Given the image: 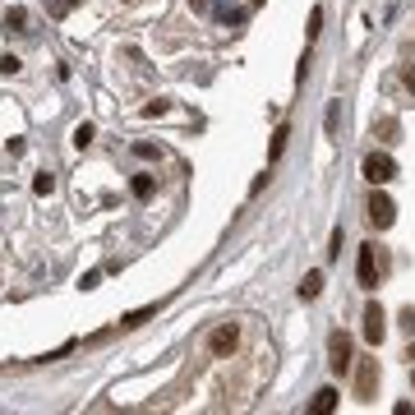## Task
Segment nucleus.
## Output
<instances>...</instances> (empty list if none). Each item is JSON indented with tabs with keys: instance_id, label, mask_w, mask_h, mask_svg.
Here are the masks:
<instances>
[{
	"instance_id": "dca6fc26",
	"label": "nucleus",
	"mask_w": 415,
	"mask_h": 415,
	"mask_svg": "<svg viewBox=\"0 0 415 415\" xmlns=\"http://www.w3.org/2000/svg\"><path fill=\"white\" fill-rule=\"evenodd\" d=\"M0 69H5V74H19L24 65H19V56H0Z\"/></svg>"
},
{
	"instance_id": "9d476101",
	"label": "nucleus",
	"mask_w": 415,
	"mask_h": 415,
	"mask_svg": "<svg viewBox=\"0 0 415 415\" xmlns=\"http://www.w3.org/2000/svg\"><path fill=\"white\" fill-rule=\"evenodd\" d=\"M130 190H134V199H153V190H157V180L148 171H138L134 180H130Z\"/></svg>"
},
{
	"instance_id": "0eeeda50",
	"label": "nucleus",
	"mask_w": 415,
	"mask_h": 415,
	"mask_svg": "<svg viewBox=\"0 0 415 415\" xmlns=\"http://www.w3.org/2000/svg\"><path fill=\"white\" fill-rule=\"evenodd\" d=\"M328 355H332V374H346V369H351V337H346V332H332V342H328Z\"/></svg>"
},
{
	"instance_id": "423d86ee",
	"label": "nucleus",
	"mask_w": 415,
	"mask_h": 415,
	"mask_svg": "<svg viewBox=\"0 0 415 415\" xmlns=\"http://www.w3.org/2000/svg\"><path fill=\"white\" fill-rule=\"evenodd\" d=\"M383 332H388V314H383V304H379V300H369V304H364V342L379 346V342H383Z\"/></svg>"
},
{
	"instance_id": "20e7f679",
	"label": "nucleus",
	"mask_w": 415,
	"mask_h": 415,
	"mask_svg": "<svg viewBox=\"0 0 415 415\" xmlns=\"http://www.w3.org/2000/svg\"><path fill=\"white\" fill-rule=\"evenodd\" d=\"M364 212H369V222L379 226V231H388V226L397 222V208H392V199L379 190V185H374V194H369V208H364Z\"/></svg>"
},
{
	"instance_id": "f03ea898",
	"label": "nucleus",
	"mask_w": 415,
	"mask_h": 415,
	"mask_svg": "<svg viewBox=\"0 0 415 415\" xmlns=\"http://www.w3.org/2000/svg\"><path fill=\"white\" fill-rule=\"evenodd\" d=\"M374 392H379V360H355V397L360 401H374Z\"/></svg>"
},
{
	"instance_id": "f8f14e48",
	"label": "nucleus",
	"mask_w": 415,
	"mask_h": 415,
	"mask_svg": "<svg viewBox=\"0 0 415 415\" xmlns=\"http://www.w3.org/2000/svg\"><path fill=\"white\" fill-rule=\"evenodd\" d=\"M24 24H28V9H24V5H14V9H9V14H5V28H14V33H24Z\"/></svg>"
},
{
	"instance_id": "f257e3e1",
	"label": "nucleus",
	"mask_w": 415,
	"mask_h": 415,
	"mask_svg": "<svg viewBox=\"0 0 415 415\" xmlns=\"http://www.w3.org/2000/svg\"><path fill=\"white\" fill-rule=\"evenodd\" d=\"M235 346H240V328H235V323H217V328L208 332V351H212L217 360L235 355Z\"/></svg>"
},
{
	"instance_id": "39448f33",
	"label": "nucleus",
	"mask_w": 415,
	"mask_h": 415,
	"mask_svg": "<svg viewBox=\"0 0 415 415\" xmlns=\"http://www.w3.org/2000/svg\"><path fill=\"white\" fill-rule=\"evenodd\" d=\"M392 175H397V162H392L388 153H369V157H364V180H369V185H388Z\"/></svg>"
},
{
	"instance_id": "7ed1b4c3",
	"label": "nucleus",
	"mask_w": 415,
	"mask_h": 415,
	"mask_svg": "<svg viewBox=\"0 0 415 415\" xmlns=\"http://www.w3.org/2000/svg\"><path fill=\"white\" fill-rule=\"evenodd\" d=\"M355 277H360L364 291L379 286V245H360V259H355Z\"/></svg>"
},
{
	"instance_id": "a211bd4d",
	"label": "nucleus",
	"mask_w": 415,
	"mask_h": 415,
	"mask_svg": "<svg viewBox=\"0 0 415 415\" xmlns=\"http://www.w3.org/2000/svg\"><path fill=\"white\" fill-rule=\"evenodd\" d=\"M406 88H411V93H415V65L406 69Z\"/></svg>"
},
{
	"instance_id": "6ab92c4d",
	"label": "nucleus",
	"mask_w": 415,
	"mask_h": 415,
	"mask_svg": "<svg viewBox=\"0 0 415 415\" xmlns=\"http://www.w3.org/2000/svg\"><path fill=\"white\" fill-rule=\"evenodd\" d=\"M406 360H415V342H411V351H406Z\"/></svg>"
},
{
	"instance_id": "6e6552de",
	"label": "nucleus",
	"mask_w": 415,
	"mask_h": 415,
	"mask_svg": "<svg viewBox=\"0 0 415 415\" xmlns=\"http://www.w3.org/2000/svg\"><path fill=\"white\" fill-rule=\"evenodd\" d=\"M323 295V272L314 268V272H304V282H300V300H319Z\"/></svg>"
},
{
	"instance_id": "ddd939ff",
	"label": "nucleus",
	"mask_w": 415,
	"mask_h": 415,
	"mask_svg": "<svg viewBox=\"0 0 415 415\" xmlns=\"http://www.w3.org/2000/svg\"><path fill=\"white\" fill-rule=\"evenodd\" d=\"M93 125H74V148H88V143H93Z\"/></svg>"
},
{
	"instance_id": "9b49d317",
	"label": "nucleus",
	"mask_w": 415,
	"mask_h": 415,
	"mask_svg": "<svg viewBox=\"0 0 415 415\" xmlns=\"http://www.w3.org/2000/svg\"><path fill=\"white\" fill-rule=\"evenodd\" d=\"M153 314H157V304H143V309L125 314V319H121V328H138V323H143V319H153Z\"/></svg>"
},
{
	"instance_id": "f3484780",
	"label": "nucleus",
	"mask_w": 415,
	"mask_h": 415,
	"mask_svg": "<svg viewBox=\"0 0 415 415\" xmlns=\"http://www.w3.org/2000/svg\"><path fill=\"white\" fill-rule=\"evenodd\" d=\"M282 148H286V125H282V130L272 134V157H282Z\"/></svg>"
},
{
	"instance_id": "2eb2a0df",
	"label": "nucleus",
	"mask_w": 415,
	"mask_h": 415,
	"mask_svg": "<svg viewBox=\"0 0 415 415\" xmlns=\"http://www.w3.org/2000/svg\"><path fill=\"white\" fill-rule=\"evenodd\" d=\"M134 153L143 157V162H153V157H162V148H157V143H134Z\"/></svg>"
},
{
	"instance_id": "1a4fd4ad",
	"label": "nucleus",
	"mask_w": 415,
	"mask_h": 415,
	"mask_svg": "<svg viewBox=\"0 0 415 415\" xmlns=\"http://www.w3.org/2000/svg\"><path fill=\"white\" fill-rule=\"evenodd\" d=\"M337 411V388H319L314 392V415H332Z\"/></svg>"
},
{
	"instance_id": "4468645a",
	"label": "nucleus",
	"mask_w": 415,
	"mask_h": 415,
	"mask_svg": "<svg viewBox=\"0 0 415 415\" xmlns=\"http://www.w3.org/2000/svg\"><path fill=\"white\" fill-rule=\"evenodd\" d=\"M33 190H37V194H51V190H56V175H51V171H42V175L33 180Z\"/></svg>"
}]
</instances>
